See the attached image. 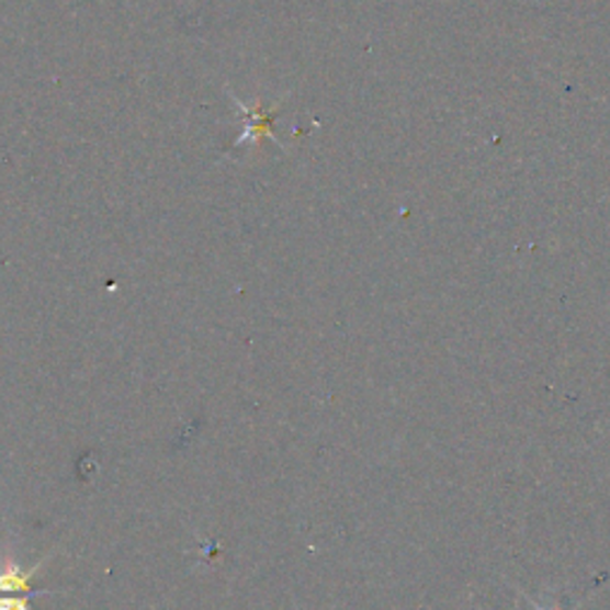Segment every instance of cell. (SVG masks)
Masks as SVG:
<instances>
[{
  "label": "cell",
  "mask_w": 610,
  "mask_h": 610,
  "mask_svg": "<svg viewBox=\"0 0 610 610\" xmlns=\"http://www.w3.org/2000/svg\"><path fill=\"white\" fill-rule=\"evenodd\" d=\"M50 556L41 558L32 571H24V567L15 561V558H3V565H0V591H10V594H34L32 589V579L38 575L41 567L48 563Z\"/></svg>",
  "instance_id": "1"
},
{
  "label": "cell",
  "mask_w": 610,
  "mask_h": 610,
  "mask_svg": "<svg viewBox=\"0 0 610 610\" xmlns=\"http://www.w3.org/2000/svg\"><path fill=\"white\" fill-rule=\"evenodd\" d=\"M41 594H53V591H34V594H10V596H0V610H32V599L34 596H41Z\"/></svg>",
  "instance_id": "2"
}]
</instances>
